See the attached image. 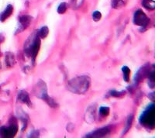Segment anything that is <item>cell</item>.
Returning <instances> with one entry per match:
<instances>
[{"label": "cell", "mask_w": 155, "mask_h": 138, "mask_svg": "<svg viewBox=\"0 0 155 138\" xmlns=\"http://www.w3.org/2000/svg\"><path fill=\"white\" fill-rule=\"evenodd\" d=\"M90 78L88 76H79L72 78L68 83V88L73 93L84 94L89 90Z\"/></svg>", "instance_id": "6da1fadb"}, {"label": "cell", "mask_w": 155, "mask_h": 138, "mask_svg": "<svg viewBox=\"0 0 155 138\" xmlns=\"http://www.w3.org/2000/svg\"><path fill=\"white\" fill-rule=\"evenodd\" d=\"M34 94L37 97L44 100L50 107L57 108L58 106V103L48 95L47 85L45 84L44 82H43L42 80H40L34 86Z\"/></svg>", "instance_id": "7a4b0ae2"}, {"label": "cell", "mask_w": 155, "mask_h": 138, "mask_svg": "<svg viewBox=\"0 0 155 138\" xmlns=\"http://www.w3.org/2000/svg\"><path fill=\"white\" fill-rule=\"evenodd\" d=\"M140 123L144 127L149 129H153L154 127L155 123V111H154V105L150 104L142 113V115L140 117Z\"/></svg>", "instance_id": "3957f363"}, {"label": "cell", "mask_w": 155, "mask_h": 138, "mask_svg": "<svg viewBox=\"0 0 155 138\" xmlns=\"http://www.w3.org/2000/svg\"><path fill=\"white\" fill-rule=\"evenodd\" d=\"M40 48V38L37 34L34 37V38H33L31 44H30L29 45L26 46L24 49V51H25L26 55L32 58V61H33L34 64H35V60L37 58V54L39 52Z\"/></svg>", "instance_id": "277c9868"}, {"label": "cell", "mask_w": 155, "mask_h": 138, "mask_svg": "<svg viewBox=\"0 0 155 138\" xmlns=\"http://www.w3.org/2000/svg\"><path fill=\"white\" fill-rule=\"evenodd\" d=\"M17 131L18 127L16 123L11 124L9 127H2L0 128V137H13L17 133Z\"/></svg>", "instance_id": "5b68a950"}, {"label": "cell", "mask_w": 155, "mask_h": 138, "mask_svg": "<svg viewBox=\"0 0 155 138\" xmlns=\"http://www.w3.org/2000/svg\"><path fill=\"white\" fill-rule=\"evenodd\" d=\"M134 23L137 26L140 27H146L148 23H149V18L147 17V15L140 9H138L134 13Z\"/></svg>", "instance_id": "8992f818"}, {"label": "cell", "mask_w": 155, "mask_h": 138, "mask_svg": "<svg viewBox=\"0 0 155 138\" xmlns=\"http://www.w3.org/2000/svg\"><path fill=\"white\" fill-rule=\"evenodd\" d=\"M109 133H110V129L109 128L103 127L88 133L85 137H104L105 136L109 135Z\"/></svg>", "instance_id": "52a82bcc"}, {"label": "cell", "mask_w": 155, "mask_h": 138, "mask_svg": "<svg viewBox=\"0 0 155 138\" xmlns=\"http://www.w3.org/2000/svg\"><path fill=\"white\" fill-rule=\"evenodd\" d=\"M17 99L19 102H20L22 103L26 104L28 106H31L32 102L30 99L29 94L26 92V91H19L17 96Z\"/></svg>", "instance_id": "ba28073f"}, {"label": "cell", "mask_w": 155, "mask_h": 138, "mask_svg": "<svg viewBox=\"0 0 155 138\" xmlns=\"http://www.w3.org/2000/svg\"><path fill=\"white\" fill-rule=\"evenodd\" d=\"M150 73V71L148 70V67H142L140 69L138 72L135 76V80L136 82H140V80H142L143 78H144L146 76H147Z\"/></svg>", "instance_id": "9c48e42d"}, {"label": "cell", "mask_w": 155, "mask_h": 138, "mask_svg": "<svg viewBox=\"0 0 155 138\" xmlns=\"http://www.w3.org/2000/svg\"><path fill=\"white\" fill-rule=\"evenodd\" d=\"M13 12V7L12 5H8L7 7L5 8V9L3 11V13L0 15V21L4 22L6 19H8L9 16L12 15Z\"/></svg>", "instance_id": "30bf717a"}, {"label": "cell", "mask_w": 155, "mask_h": 138, "mask_svg": "<svg viewBox=\"0 0 155 138\" xmlns=\"http://www.w3.org/2000/svg\"><path fill=\"white\" fill-rule=\"evenodd\" d=\"M32 20V17L30 16H23L19 18V24H20V31L26 29L29 27L30 23Z\"/></svg>", "instance_id": "8fae6325"}, {"label": "cell", "mask_w": 155, "mask_h": 138, "mask_svg": "<svg viewBox=\"0 0 155 138\" xmlns=\"http://www.w3.org/2000/svg\"><path fill=\"white\" fill-rule=\"evenodd\" d=\"M15 64V58L13 54L10 53V52H7L5 54V64L6 66L10 68V67L13 66Z\"/></svg>", "instance_id": "7c38bea8"}, {"label": "cell", "mask_w": 155, "mask_h": 138, "mask_svg": "<svg viewBox=\"0 0 155 138\" xmlns=\"http://www.w3.org/2000/svg\"><path fill=\"white\" fill-rule=\"evenodd\" d=\"M142 5L147 9L153 10L155 9V2L154 0H143Z\"/></svg>", "instance_id": "4fadbf2b"}, {"label": "cell", "mask_w": 155, "mask_h": 138, "mask_svg": "<svg viewBox=\"0 0 155 138\" xmlns=\"http://www.w3.org/2000/svg\"><path fill=\"white\" fill-rule=\"evenodd\" d=\"M49 33V29H48V27H43L41 29H40L38 33H37V35L40 38H46L47 36Z\"/></svg>", "instance_id": "5bb4252c"}, {"label": "cell", "mask_w": 155, "mask_h": 138, "mask_svg": "<svg viewBox=\"0 0 155 138\" xmlns=\"http://www.w3.org/2000/svg\"><path fill=\"white\" fill-rule=\"evenodd\" d=\"M122 71L123 72V79L125 82H128L130 76V69L127 66H123L122 68Z\"/></svg>", "instance_id": "9a60e30c"}, {"label": "cell", "mask_w": 155, "mask_h": 138, "mask_svg": "<svg viewBox=\"0 0 155 138\" xmlns=\"http://www.w3.org/2000/svg\"><path fill=\"white\" fill-rule=\"evenodd\" d=\"M111 5L113 9H119L124 5V2L123 0H111Z\"/></svg>", "instance_id": "2e32d148"}, {"label": "cell", "mask_w": 155, "mask_h": 138, "mask_svg": "<svg viewBox=\"0 0 155 138\" xmlns=\"http://www.w3.org/2000/svg\"><path fill=\"white\" fill-rule=\"evenodd\" d=\"M68 9V4L66 3H60L58 8V13L60 14H64Z\"/></svg>", "instance_id": "e0dca14e"}, {"label": "cell", "mask_w": 155, "mask_h": 138, "mask_svg": "<svg viewBox=\"0 0 155 138\" xmlns=\"http://www.w3.org/2000/svg\"><path fill=\"white\" fill-rule=\"evenodd\" d=\"M109 111H110V109L107 106H102V107H100L99 113L103 117H107L108 115L109 114Z\"/></svg>", "instance_id": "ac0fdd59"}, {"label": "cell", "mask_w": 155, "mask_h": 138, "mask_svg": "<svg viewBox=\"0 0 155 138\" xmlns=\"http://www.w3.org/2000/svg\"><path fill=\"white\" fill-rule=\"evenodd\" d=\"M133 120H134V117H133V115H131V116H130L129 118H128V120H127V122H126V128H125V130H124L123 131V133L125 134V133L128 131V130L130 129V127H131L132 126V123H133Z\"/></svg>", "instance_id": "d6986e66"}, {"label": "cell", "mask_w": 155, "mask_h": 138, "mask_svg": "<svg viewBox=\"0 0 155 138\" xmlns=\"http://www.w3.org/2000/svg\"><path fill=\"white\" fill-rule=\"evenodd\" d=\"M101 18H102V13H101L100 12H99V11H95V12L92 13V19H93L94 21H99Z\"/></svg>", "instance_id": "ffe728a7"}, {"label": "cell", "mask_w": 155, "mask_h": 138, "mask_svg": "<svg viewBox=\"0 0 155 138\" xmlns=\"http://www.w3.org/2000/svg\"><path fill=\"white\" fill-rule=\"evenodd\" d=\"M126 92L125 91H121V92H118V91H112L110 92V95L114 97H121L123 95H125Z\"/></svg>", "instance_id": "44dd1931"}]
</instances>
